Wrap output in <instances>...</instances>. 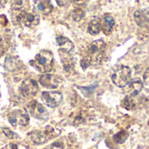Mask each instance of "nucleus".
Returning <instances> with one entry per match:
<instances>
[{"instance_id":"obj_1","label":"nucleus","mask_w":149,"mask_h":149,"mask_svg":"<svg viewBox=\"0 0 149 149\" xmlns=\"http://www.w3.org/2000/svg\"><path fill=\"white\" fill-rule=\"evenodd\" d=\"M107 51L106 43L101 40H95L91 43L86 49V56L81 61V66L86 69L91 65L101 64L105 58Z\"/></svg>"},{"instance_id":"obj_2","label":"nucleus","mask_w":149,"mask_h":149,"mask_svg":"<svg viewBox=\"0 0 149 149\" xmlns=\"http://www.w3.org/2000/svg\"><path fill=\"white\" fill-rule=\"evenodd\" d=\"M53 55L50 51H40L33 60L31 61V65L38 71L46 73L52 71L53 67Z\"/></svg>"},{"instance_id":"obj_3","label":"nucleus","mask_w":149,"mask_h":149,"mask_svg":"<svg viewBox=\"0 0 149 149\" xmlns=\"http://www.w3.org/2000/svg\"><path fill=\"white\" fill-rule=\"evenodd\" d=\"M131 69L128 66L121 65L112 75V81L118 87H125L131 79Z\"/></svg>"},{"instance_id":"obj_4","label":"nucleus","mask_w":149,"mask_h":149,"mask_svg":"<svg viewBox=\"0 0 149 149\" xmlns=\"http://www.w3.org/2000/svg\"><path fill=\"white\" fill-rule=\"evenodd\" d=\"M58 135V134H56V129L52 128V127H48L44 130H38L31 132L29 136L31 140L37 145L43 144L46 142L48 140L52 139Z\"/></svg>"},{"instance_id":"obj_5","label":"nucleus","mask_w":149,"mask_h":149,"mask_svg":"<svg viewBox=\"0 0 149 149\" xmlns=\"http://www.w3.org/2000/svg\"><path fill=\"white\" fill-rule=\"evenodd\" d=\"M8 120L13 127H25L29 124V114L26 111L17 109L10 112L8 115Z\"/></svg>"},{"instance_id":"obj_6","label":"nucleus","mask_w":149,"mask_h":149,"mask_svg":"<svg viewBox=\"0 0 149 149\" xmlns=\"http://www.w3.org/2000/svg\"><path fill=\"white\" fill-rule=\"evenodd\" d=\"M27 110L32 117L38 120H46L49 117L46 108L37 100H31L27 105Z\"/></svg>"},{"instance_id":"obj_7","label":"nucleus","mask_w":149,"mask_h":149,"mask_svg":"<svg viewBox=\"0 0 149 149\" xmlns=\"http://www.w3.org/2000/svg\"><path fill=\"white\" fill-rule=\"evenodd\" d=\"M42 101L44 104L48 106L49 107L55 108L59 106L62 102L63 95L58 91H50V92H44L41 95Z\"/></svg>"},{"instance_id":"obj_8","label":"nucleus","mask_w":149,"mask_h":149,"mask_svg":"<svg viewBox=\"0 0 149 149\" xmlns=\"http://www.w3.org/2000/svg\"><path fill=\"white\" fill-rule=\"evenodd\" d=\"M38 91V84L35 80L31 79H26L21 84L20 93L25 99L34 97L37 94Z\"/></svg>"},{"instance_id":"obj_9","label":"nucleus","mask_w":149,"mask_h":149,"mask_svg":"<svg viewBox=\"0 0 149 149\" xmlns=\"http://www.w3.org/2000/svg\"><path fill=\"white\" fill-rule=\"evenodd\" d=\"M39 83L47 89H56L60 84V79L53 74H44L39 78Z\"/></svg>"},{"instance_id":"obj_10","label":"nucleus","mask_w":149,"mask_h":149,"mask_svg":"<svg viewBox=\"0 0 149 149\" xmlns=\"http://www.w3.org/2000/svg\"><path fill=\"white\" fill-rule=\"evenodd\" d=\"M56 41H57V43H58V45L59 46L60 52H63V53H69L74 48L73 43L66 37L58 36L56 38Z\"/></svg>"},{"instance_id":"obj_11","label":"nucleus","mask_w":149,"mask_h":149,"mask_svg":"<svg viewBox=\"0 0 149 149\" xmlns=\"http://www.w3.org/2000/svg\"><path fill=\"white\" fill-rule=\"evenodd\" d=\"M21 23L24 24L26 27L32 28V27H35L38 24L39 17L36 13L35 14L34 13H28V12L24 11L23 17H22V20H21Z\"/></svg>"},{"instance_id":"obj_12","label":"nucleus","mask_w":149,"mask_h":149,"mask_svg":"<svg viewBox=\"0 0 149 149\" xmlns=\"http://www.w3.org/2000/svg\"><path fill=\"white\" fill-rule=\"evenodd\" d=\"M127 85V93L131 97L138 95L143 88V82L140 79H134Z\"/></svg>"},{"instance_id":"obj_13","label":"nucleus","mask_w":149,"mask_h":149,"mask_svg":"<svg viewBox=\"0 0 149 149\" xmlns=\"http://www.w3.org/2000/svg\"><path fill=\"white\" fill-rule=\"evenodd\" d=\"M134 18L138 26L141 28H149V17L142 10H136L134 14Z\"/></svg>"},{"instance_id":"obj_14","label":"nucleus","mask_w":149,"mask_h":149,"mask_svg":"<svg viewBox=\"0 0 149 149\" xmlns=\"http://www.w3.org/2000/svg\"><path fill=\"white\" fill-rule=\"evenodd\" d=\"M115 25L114 18L110 14H106L103 18V22L101 23V28L103 32L106 35H108L112 32L113 27Z\"/></svg>"},{"instance_id":"obj_15","label":"nucleus","mask_w":149,"mask_h":149,"mask_svg":"<svg viewBox=\"0 0 149 149\" xmlns=\"http://www.w3.org/2000/svg\"><path fill=\"white\" fill-rule=\"evenodd\" d=\"M101 31V21L99 17L93 18L87 26V31L91 35H97Z\"/></svg>"},{"instance_id":"obj_16","label":"nucleus","mask_w":149,"mask_h":149,"mask_svg":"<svg viewBox=\"0 0 149 149\" xmlns=\"http://www.w3.org/2000/svg\"><path fill=\"white\" fill-rule=\"evenodd\" d=\"M37 8L44 14H48L52 10L51 0H39L37 3Z\"/></svg>"},{"instance_id":"obj_17","label":"nucleus","mask_w":149,"mask_h":149,"mask_svg":"<svg viewBox=\"0 0 149 149\" xmlns=\"http://www.w3.org/2000/svg\"><path fill=\"white\" fill-rule=\"evenodd\" d=\"M121 106L127 110H132L135 107V103L131 96H127L121 102Z\"/></svg>"},{"instance_id":"obj_18","label":"nucleus","mask_w":149,"mask_h":149,"mask_svg":"<svg viewBox=\"0 0 149 149\" xmlns=\"http://www.w3.org/2000/svg\"><path fill=\"white\" fill-rule=\"evenodd\" d=\"M85 16V11L81 8H77L72 12V17L74 21L81 20Z\"/></svg>"},{"instance_id":"obj_19","label":"nucleus","mask_w":149,"mask_h":149,"mask_svg":"<svg viewBox=\"0 0 149 149\" xmlns=\"http://www.w3.org/2000/svg\"><path fill=\"white\" fill-rule=\"evenodd\" d=\"M128 137V134L125 131H121L114 135V141L118 143H123Z\"/></svg>"},{"instance_id":"obj_20","label":"nucleus","mask_w":149,"mask_h":149,"mask_svg":"<svg viewBox=\"0 0 149 149\" xmlns=\"http://www.w3.org/2000/svg\"><path fill=\"white\" fill-rule=\"evenodd\" d=\"M62 62H63V65L64 68L66 72H69L72 69L73 66V63L72 61V59L70 58H62Z\"/></svg>"},{"instance_id":"obj_21","label":"nucleus","mask_w":149,"mask_h":149,"mask_svg":"<svg viewBox=\"0 0 149 149\" xmlns=\"http://www.w3.org/2000/svg\"><path fill=\"white\" fill-rule=\"evenodd\" d=\"M5 51V40L3 37L0 34V57L3 54Z\"/></svg>"},{"instance_id":"obj_22","label":"nucleus","mask_w":149,"mask_h":149,"mask_svg":"<svg viewBox=\"0 0 149 149\" xmlns=\"http://www.w3.org/2000/svg\"><path fill=\"white\" fill-rule=\"evenodd\" d=\"M3 132L5 134V136H7L9 139H14V137L16 136V134L9 128H3Z\"/></svg>"},{"instance_id":"obj_23","label":"nucleus","mask_w":149,"mask_h":149,"mask_svg":"<svg viewBox=\"0 0 149 149\" xmlns=\"http://www.w3.org/2000/svg\"><path fill=\"white\" fill-rule=\"evenodd\" d=\"M65 147H64V143L61 142V141H56L54 142L52 146L50 149H64Z\"/></svg>"},{"instance_id":"obj_24","label":"nucleus","mask_w":149,"mask_h":149,"mask_svg":"<svg viewBox=\"0 0 149 149\" xmlns=\"http://www.w3.org/2000/svg\"><path fill=\"white\" fill-rule=\"evenodd\" d=\"M143 81L147 86H149V67L145 71V72L143 74Z\"/></svg>"},{"instance_id":"obj_25","label":"nucleus","mask_w":149,"mask_h":149,"mask_svg":"<svg viewBox=\"0 0 149 149\" xmlns=\"http://www.w3.org/2000/svg\"><path fill=\"white\" fill-rule=\"evenodd\" d=\"M68 1L69 0H56V2H57L58 6H65V5H66Z\"/></svg>"},{"instance_id":"obj_26","label":"nucleus","mask_w":149,"mask_h":149,"mask_svg":"<svg viewBox=\"0 0 149 149\" xmlns=\"http://www.w3.org/2000/svg\"><path fill=\"white\" fill-rule=\"evenodd\" d=\"M76 3H79V4H80V3H83L84 2H86V0H73Z\"/></svg>"},{"instance_id":"obj_27","label":"nucleus","mask_w":149,"mask_h":149,"mask_svg":"<svg viewBox=\"0 0 149 149\" xmlns=\"http://www.w3.org/2000/svg\"><path fill=\"white\" fill-rule=\"evenodd\" d=\"M5 2H6V0H0V7L3 6L5 3Z\"/></svg>"}]
</instances>
